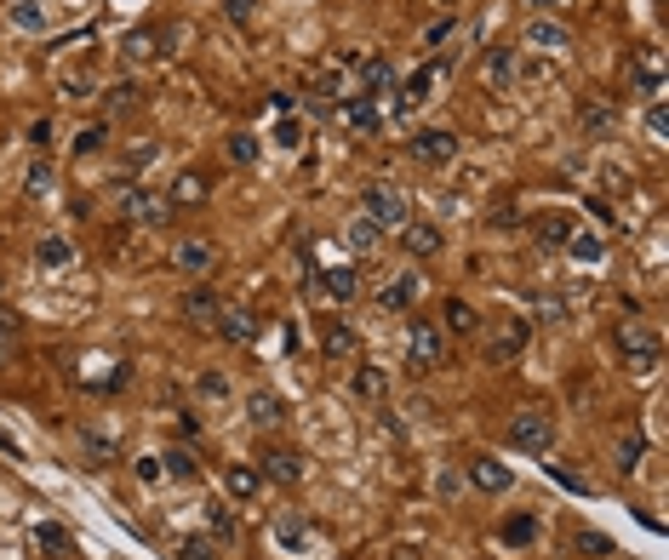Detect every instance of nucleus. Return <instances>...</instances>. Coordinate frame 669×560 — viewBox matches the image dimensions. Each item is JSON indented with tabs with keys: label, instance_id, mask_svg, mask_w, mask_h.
<instances>
[{
	"label": "nucleus",
	"instance_id": "49530a36",
	"mask_svg": "<svg viewBox=\"0 0 669 560\" xmlns=\"http://www.w3.org/2000/svg\"><path fill=\"white\" fill-rule=\"evenodd\" d=\"M646 132H653L658 143L669 138V115H664V103H653V109H646Z\"/></svg>",
	"mask_w": 669,
	"mask_h": 560
},
{
	"label": "nucleus",
	"instance_id": "f704fd0d",
	"mask_svg": "<svg viewBox=\"0 0 669 560\" xmlns=\"http://www.w3.org/2000/svg\"><path fill=\"white\" fill-rule=\"evenodd\" d=\"M636 81H641V92H646V98H658V92H664V75H658V58H641V69H636Z\"/></svg>",
	"mask_w": 669,
	"mask_h": 560
},
{
	"label": "nucleus",
	"instance_id": "b1692460",
	"mask_svg": "<svg viewBox=\"0 0 669 560\" xmlns=\"http://www.w3.org/2000/svg\"><path fill=\"white\" fill-rule=\"evenodd\" d=\"M349 389L360 394V401H378V394L389 389V377H384V366H355V377H349Z\"/></svg>",
	"mask_w": 669,
	"mask_h": 560
},
{
	"label": "nucleus",
	"instance_id": "2eb2a0df",
	"mask_svg": "<svg viewBox=\"0 0 669 560\" xmlns=\"http://www.w3.org/2000/svg\"><path fill=\"white\" fill-rule=\"evenodd\" d=\"M338 120L349 126V132H378V103L355 92V98H343V103H338Z\"/></svg>",
	"mask_w": 669,
	"mask_h": 560
},
{
	"label": "nucleus",
	"instance_id": "72a5a7b5",
	"mask_svg": "<svg viewBox=\"0 0 669 560\" xmlns=\"http://www.w3.org/2000/svg\"><path fill=\"white\" fill-rule=\"evenodd\" d=\"M229 160H234V166H252V160H258V138H252V132H234V138H229Z\"/></svg>",
	"mask_w": 669,
	"mask_h": 560
},
{
	"label": "nucleus",
	"instance_id": "473e14b6",
	"mask_svg": "<svg viewBox=\"0 0 669 560\" xmlns=\"http://www.w3.org/2000/svg\"><path fill=\"white\" fill-rule=\"evenodd\" d=\"M81 451H92L98 463H115V458H120V451H115V441H103L98 429H81Z\"/></svg>",
	"mask_w": 669,
	"mask_h": 560
},
{
	"label": "nucleus",
	"instance_id": "3c124183",
	"mask_svg": "<svg viewBox=\"0 0 669 560\" xmlns=\"http://www.w3.org/2000/svg\"><path fill=\"white\" fill-rule=\"evenodd\" d=\"M446 34H452V17H441V24H429V46H441Z\"/></svg>",
	"mask_w": 669,
	"mask_h": 560
},
{
	"label": "nucleus",
	"instance_id": "e433bc0d",
	"mask_svg": "<svg viewBox=\"0 0 669 560\" xmlns=\"http://www.w3.org/2000/svg\"><path fill=\"white\" fill-rule=\"evenodd\" d=\"M503 537H510V544H532V537H538V520H532V515H515L510 527H503Z\"/></svg>",
	"mask_w": 669,
	"mask_h": 560
},
{
	"label": "nucleus",
	"instance_id": "a18cd8bd",
	"mask_svg": "<svg viewBox=\"0 0 669 560\" xmlns=\"http://www.w3.org/2000/svg\"><path fill=\"white\" fill-rule=\"evenodd\" d=\"M636 463H641V441L629 435V441H618V469L629 475V469H636Z\"/></svg>",
	"mask_w": 669,
	"mask_h": 560
},
{
	"label": "nucleus",
	"instance_id": "c756f323",
	"mask_svg": "<svg viewBox=\"0 0 669 560\" xmlns=\"http://www.w3.org/2000/svg\"><path fill=\"white\" fill-rule=\"evenodd\" d=\"M34 549L63 555V549H69V532H63V527H52V520H41V527H34Z\"/></svg>",
	"mask_w": 669,
	"mask_h": 560
},
{
	"label": "nucleus",
	"instance_id": "7c9ffc66",
	"mask_svg": "<svg viewBox=\"0 0 669 560\" xmlns=\"http://www.w3.org/2000/svg\"><path fill=\"white\" fill-rule=\"evenodd\" d=\"M538 229H544V241H550V246H567L572 218H567V212H544V218H538Z\"/></svg>",
	"mask_w": 669,
	"mask_h": 560
},
{
	"label": "nucleus",
	"instance_id": "79ce46f5",
	"mask_svg": "<svg viewBox=\"0 0 669 560\" xmlns=\"http://www.w3.org/2000/svg\"><path fill=\"white\" fill-rule=\"evenodd\" d=\"M177 555H184V560H212V537H184Z\"/></svg>",
	"mask_w": 669,
	"mask_h": 560
},
{
	"label": "nucleus",
	"instance_id": "ea45409f",
	"mask_svg": "<svg viewBox=\"0 0 669 560\" xmlns=\"http://www.w3.org/2000/svg\"><path fill=\"white\" fill-rule=\"evenodd\" d=\"M103 149V126H86V132H75V155H98Z\"/></svg>",
	"mask_w": 669,
	"mask_h": 560
},
{
	"label": "nucleus",
	"instance_id": "bb28decb",
	"mask_svg": "<svg viewBox=\"0 0 669 560\" xmlns=\"http://www.w3.org/2000/svg\"><path fill=\"white\" fill-rule=\"evenodd\" d=\"M567 252H572V258H578V263H601V252H607V246H601V241H595V234H589V229H572V234H567Z\"/></svg>",
	"mask_w": 669,
	"mask_h": 560
},
{
	"label": "nucleus",
	"instance_id": "37998d69",
	"mask_svg": "<svg viewBox=\"0 0 669 560\" xmlns=\"http://www.w3.org/2000/svg\"><path fill=\"white\" fill-rule=\"evenodd\" d=\"M132 103H138V86H132V81L110 86V109H132Z\"/></svg>",
	"mask_w": 669,
	"mask_h": 560
},
{
	"label": "nucleus",
	"instance_id": "a878e982",
	"mask_svg": "<svg viewBox=\"0 0 669 560\" xmlns=\"http://www.w3.org/2000/svg\"><path fill=\"white\" fill-rule=\"evenodd\" d=\"M446 327L458 332V337H469V332H481V315L469 309L464 298H446Z\"/></svg>",
	"mask_w": 669,
	"mask_h": 560
},
{
	"label": "nucleus",
	"instance_id": "864d4df0",
	"mask_svg": "<svg viewBox=\"0 0 669 560\" xmlns=\"http://www.w3.org/2000/svg\"><path fill=\"white\" fill-rule=\"evenodd\" d=\"M532 6H567V0H532Z\"/></svg>",
	"mask_w": 669,
	"mask_h": 560
},
{
	"label": "nucleus",
	"instance_id": "6e6552de",
	"mask_svg": "<svg viewBox=\"0 0 669 560\" xmlns=\"http://www.w3.org/2000/svg\"><path fill=\"white\" fill-rule=\"evenodd\" d=\"M406 149H412V160H424V166H452V155H458V138H452V132H418Z\"/></svg>",
	"mask_w": 669,
	"mask_h": 560
},
{
	"label": "nucleus",
	"instance_id": "f257e3e1",
	"mask_svg": "<svg viewBox=\"0 0 669 560\" xmlns=\"http://www.w3.org/2000/svg\"><path fill=\"white\" fill-rule=\"evenodd\" d=\"M406 360H412V372H435L441 360H446V332L435 327V320H412Z\"/></svg>",
	"mask_w": 669,
	"mask_h": 560
},
{
	"label": "nucleus",
	"instance_id": "20e7f679",
	"mask_svg": "<svg viewBox=\"0 0 669 560\" xmlns=\"http://www.w3.org/2000/svg\"><path fill=\"white\" fill-rule=\"evenodd\" d=\"M527 337H532L527 320H498L492 337H486V360H492V366H510V360L527 349Z\"/></svg>",
	"mask_w": 669,
	"mask_h": 560
},
{
	"label": "nucleus",
	"instance_id": "de8ad7c7",
	"mask_svg": "<svg viewBox=\"0 0 669 560\" xmlns=\"http://www.w3.org/2000/svg\"><path fill=\"white\" fill-rule=\"evenodd\" d=\"M578 549H589V555H612V544L601 532H578Z\"/></svg>",
	"mask_w": 669,
	"mask_h": 560
},
{
	"label": "nucleus",
	"instance_id": "cd10ccee",
	"mask_svg": "<svg viewBox=\"0 0 669 560\" xmlns=\"http://www.w3.org/2000/svg\"><path fill=\"white\" fill-rule=\"evenodd\" d=\"M160 475H172V480H195V451L184 446H172L167 458H160Z\"/></svg>",
	"mask_w": 669,
	"mask_h": 560
},
{
	"label": "nucleus",
	"instance_id": "5701e85b",
	"mask_svg": "<svg viewBox=\"0 0 669 560\" xmlns=\"http://www.w3.org/2000/svg\"><path fill=\"white\" fill-rule=\"evenodd\" d=\"M172 206H206V177L201 172H184V177H177V189H172Z\"/></svg>",
	"mask_w": 669,
	"mask_h": 560
},
{
	"label": "nucleus",
	"instance_id": "9b49d317",
	"mask_svg": "<svg viewBox=\"0 0 669 560\" xmlns=\"http://www.w3.org/2000/svg\"><path fill=\"white\" fill-rule=\"evenodd\" d=\"M172 263L184 269V275H212V263H218V252H212L206 241H177V246H172Z\"/></svg>",
	"mask_w": 669,
	"mask_h": 560
},
{
	"label": "nucleus",
	"instance_id": "1a4fd4ad",
	"mask_svg": "<svg viewBox=\"0 0 669 560\" xmlns=\"http://www.w3.org/2000/svg\"><path fill=\"white\" fill-rule=\"evenodd\" d=\"M401 246L412 252V258H435V252H441V229L424 223V218H406L401 223Z\"/></svg>",
	"mask_w": 669,
	"mask_h": 560
},
{
	"label": "nucleus",
	"instance_id": "aec40b11",
	"mask_svg": "<svg viewBox=\"0 0 669 560\" xmlns=\"http://www.w3.org/2000/svg\"><path fill=\"white\" fill-rule=\"evenodd\" d=\"M160 46H167V34H160V29H132V34H126V58H132V63L160 58Z\"/></svg>",
	"mask_w": 669,
	"mask_h": 560
},
{
	"label": "nucleus",
	"instance_id": "f3484780",
	"mask_svg": "<svg viewBox=\"0 0 669 560\" xmlns=\"http://www.w3.org/2000/svg\"><path fill=\"white\" fill-rule=\"evenodd\" d=\"M378 303H384V309H412V303H418V275H395V280H384Z\"/></svg>",
	"mask_w": 669,
	"mask_h": 560
},
{
	"label": "nucleus",
	"instance_id": "f8f14e48",
	"mask_svg": "<svg viewBox=\"0 0 669 560\" xmlns=\"http://www.w3.org/2000/svg\"><path fill=\"white\" fill-rule=\"evenodd\" d=\"M263 475L281 480V486H298L303 480V458H298V451H286V446H269L263 451Z\"/></svg>",
	"mask_w": 669,
	"mask_h": 560
},
{
	"label": "nucleus",
	"instance_id": "423d86ee",
	"mask_svg": "<svg viewBox=\"0 0 669 560\" xmlns=\"http://www.w3.org/2000/svg\"><path fill=\"white\" fill-rule=\"evenodd\" d=\"M349 69H355V81H360V98H389L395 92V63L384 58V52H372V58H349Z\"/></svg>",
	"mask_w": 669,
	"mask_h": 560
},
{
	"label": "nucleus",
	"instance_id": "a19ab883",
	"mask_svg": "<svg viewBox=\"0 0 669 560\" xmlns=\"http://www.w3.org/2000/svg\"><path fill=\"white\" fill-rule=\"evenodd\" d=\"M206 527L218 532V537H229V532H234V515L224 509V503H212V509H206Z\"/></svg>",
	"mask_w": 669,
	"mask_h": 560
},
{
	"label": "nucleus",
	"instance_id": "c85d7f7f",
	"mask_svg": "<svg viewBox=\"0 0 669 560\" xmlns=\"http://www.w3.org/2000/svg\"><path fill=\"white\" fill-rule=\"evenodd\" d=\"M343 241H349L355 252H372V246H378V223L367 218V212H360V218H355L349 229H343Z\"/></svg>",
	"mask_w": 669,
	"mask_h": 560
},
{
	"label": "nucleus",
	"instance_id": "a211bd4d",
	"mask_svg": "<svg viewBox=\"0 0 669 560\" xmlns=\"http://www.w3.org/2000/svg\"><path fill=\"white\" fill-rule=\"evenodd\" d=\"M212 332H224L229 343H252V332H258V320H252L246 309H218V320H212Z\"/></svg>",
	"mask_w": 669,
	"mask_h": 560
},
{
	"label": "nucleus",
	"instance_id": "0eeeda50",
	"mask_svg": "<svg viewBox=\"0 0 669 560\" xmlns=\"http://www.w3.org/2000/svg\"><path fill=\"white\" fill-rule=\"evenodd\" d=\"M618 349L629 355V372H658V337L646 327H618Z\"/></svg>",
	"mask_w": 669,
	"mask_h": 560
},
{
	"label": "nucleus",
	"instance_id": "c9c22d12",
	"mask_svg": "<svg viewBox=\"0 0 669 560\" xmlns=\"http://www.w3.org/2000/svg\"><path fill=\"white\" fill-rule=\"evenodd\" d=\"M429 86H435V69H418V75H406V103H429Z\"/></svg>",
	"mask_w": 669,
	"mask_h": 560
},
{
	"label": "nucleus",
	"instance_id": "7ed1b4c3",
	"mask_svg": "<svg viewBox=\"0 0 669 560\" xmlns=\"http://www.w3.org/2000/svg\"><path fill=\"white\" fill-rule=\"evenodd\" d=\"M367 218L378 229H401L406 223V195L395 189V184H372L367 189Z\"/></svg>",
	"mask_w": 669,
	"mask_h": 560
},
{
	"label": "nucleus",
	"instance_id": "2f4dec72",
	"mask_svg": "<svg viewBox=\"0 0 669 560\" xmlns=\"http://www.w3.org/2000/svg\"><path fill=\"white\" fill-rule=\"evenodd\" d=\"M12 24L17 29H29V34H41V24H46V12L34 6V0H12Z\"/></svg>",
	"mask_w": 669,
	"mask_h": 560
},
{
	"label": "nucleus",
	"instance_id": "09e8293b",
	"mask_svg": "<svg viewBox=\"0 0 669 560\" xmlns=\"http://www.w3.org/2000/svg\"><path fill=\"white\" fill-rule=\"evenodd\" d=\"M275 537H281V544H303V520H281Z\"/></svg>",
	"mask_w": 669,
	"mask_h": 560
},
{
	"label": "nucleus",
	"instance_id": "f03ea898",
	"mask_svg": "<svg viewBox=\"0 0 669 560\" xmlns=\"http://www.w3.org/2000/svg\"><path fill=\"white\" fill-rule=\"evenodd\" d=\"M550 441H555V418L550 412H515L510 418V446L515 451H550Z\"/></svg>",
	"mask_w": 669,
	"mask_h": 560
},
{
	"label": "nucleus",
	"instance_id": "393cba45",
	"mask_svg": "<svg viewBox=\"0 0 669 560\" xmlns=\"http://www.w3.org/2000/svg\"><path fill=\"white\" fill-rule=\"evenodd\" d=\"M486 81H492V86H510L515 81V52H503V46H492V52H486Z\"/></svg>",
	"mask_w": 669,
	"mask_h": 560
},
{
	"label": "nucleus",
	"instance_id": "58836bf2",
	"mask_svg": "<svg viewBox=\"0 0 669 560\" xmlns=\"http://www.w3.org/2000/svg\"><path fill=\"white\" fill-rule=\"evenodd\" d=\"M578 120L601 132V126H612V109H607V103H578Z\"/></svg>",
	"mask_w": 669,
	"mask_h": 560
},
{
	"label": "nucleus",
	"instance_id": "4be33fe9",
	"mask_svg": "<svg viewBox=\"0 0 669 560\" xmlns=\"http://www.w3.org/2000/svg\"><path fill=\"white\" fill-rule=\"evenodd\" d=\"M320 292L338 298V303H349L360 292V275H355V269H327V275H320Z\"/></svg>",
	"mask_w": 669,
	"mask_h": 560
},
{
	"label": "nucleus",
	"instance_id": "412c9836",
	"mask_svg": "<svg viewBox=\"0 0 669 560\" xmlns=\"http://www.w3.org/2000/svg\"><path fill=\"white\" fill-rule=\"evenodd\" d=\"M320 349H327V360H355V327H343V320H332L327 327V337H320Z\"/></svg>",
	"mask_w": 669,
	"mask_h": 560
},
{
	"label": "nucleus",
	"instance_id": "8fccbe9b",
	"mask_svg": "<svg viewBox=\"0 0 669 560\" xmlns=\"http://www.w3.org/2000/svg\"><path fill=\"white\" fill-rule=\"evenodd\" d=\"M224 389H229L224 372H206V377H201V394H212V401H224Z\"/></svg>",
	"mask_w": 669,
	"mask_h": 560
},
{
	"label": "nucleus",
	"instance_id": "6ab92c4d",
	"mask_svg": "<svg viewBox=\"0 0 669 560\" xmlns=\"http://www.w3.org/2000/svg\"><path fill=\"white\" fill-rule=\"evenodd\" d=\"M246 418H252V423H258V429H275V423L286 418V406H281V394H269V389H258V394H252V401H246Z\"/></svg>",
	"mask_w": 669,
	"mask_h": 560
},
{
	"label": "nucleus",
	"instance_id": "4468645a",
	"mask_svg": "<svg viewBox=\"0 0 669 560\" xmlns=\"http://www.w3.org/2000/svg\"><path fill=\"white\" fill-rule=\"evenodd\" d=\"M224 486H229L234 503H252V498L263 492V475H258L252 463H229V469H224Z\"/></svg>",
	"mask_w": 669,
	"mask_h": 560
},
{
	"label": "nucleus",
	"instance_id": "ddd939ff",
	"mask_svg": "<svg viewBox=\"0 0 669 560\" xmlns=\"http://www.w3.org/2000/svg\"><path fill=\"white\" fill-rule=\"evenodd\" d=\"M469 480H475L481 492H510V486H515V475L498 458H469Z\"/></svg>",
	"mask_w": 669,
	"mask_h": 560
},
{
	"label": "nucleus",
	"instance_id": "dca6fc26",
	"mask_svg": "<svg viewBox=\"0 0 669 560\" xmlns=\"http://www.w3.org/2000/svg\"><path fill=\"white\" fill-rule=\"evenodd\" d=\"M218 309H224V303H218V292H206V286H195V292L184 298V320H189V327H212Z\"/></svg>",
	"mask_w": 669,
	"mask_h": 560
},
{
	"label": "nucleus",
	"instance_id": "603ef678",
	"mask_svg": "<svg viewBox=\"0 0 669 560\" xmlns=\"http://www.w3.org/2000/svg\"><path fill=\"white\" fill-rule=\"evenodd\" d=\"M246 12H252V0H229V17H234V24H246Z\"/></svg>",
	"mask_w": 669,
	"mask_h": 560
},
{
	"label": "nucleus",
	"instance_id": "9d476101",
	"mask_svg": "<svg viewBox=\"0 0 669 560\" xmlns=\"http://www.w3.org/2000/svg\"><path fill=\"white\" fill-rule=\"evenodd\" d=\"M527 46L572 52V29H567V24H555V17H532V24H527Z\"/></svg>",
	"mask_w": 669,
	"mask_h": 560
},
{
	"label": "nucleus",
	"instance_id": "39448f33",
	"mask_svg": "<svg viewBox=\"0 0 669 560\" xmlns=\"http://www.w3.org/2000/svg\"><path fill=\"white\" fill-rule=\"evenodd\" d=\"M120 206H126V218L143 223V229H160L172 218V201H160L155 189H120Z\"/></svg>",
	"mask_w": 669,
	"mask_h": 560
},
{
	"label": "nucleus",
	"instance_id": "c03bdc74",
	"mask_svg": "<svg viewBox=\"0 0 669 560\" xmlns=\"http://www.w3.org/2000/svg\"><path fill=\"white\" fill-rule=\"evenodd\" d=\"M46 189H52V166L34 160V166H29V195H46Z\"/></svg>",
	"mask_w": 669,
	"mask_h": 560
},
{
	"label": "nucleus",
	"instance_id": "4c0bfd02",
	"mask_svg": "<svg viewBox=\"0 0 669 560\" xmlns=\"http://www.w3.org/2000/svg\"><path fill=\"white\" fill-rule=\"evenodd\" d=\"M69 258H75V246H69V241H58V234H52V241H41V263L58 269V263H69Z\"/></svg>",
	"mask_w": 669,
	"mask_h": 560
}]
</instances>
